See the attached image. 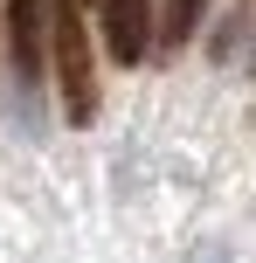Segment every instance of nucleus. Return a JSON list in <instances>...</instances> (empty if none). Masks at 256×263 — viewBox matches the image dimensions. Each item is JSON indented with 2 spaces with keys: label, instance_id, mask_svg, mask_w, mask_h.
<instances>
[{
  "label": "nucleus",
  "instance_id": "obj_1",
  "mask_svg": "<svg viewBox=\"0 0 256 263\" xmlns=\"http://www.w3.org/2000/svg\"><path fill=\"white\" fill-rule=\"evenodd\" d=\"M49 69H55V90H63V118L90 125L97 118V55H90L83 0H49Z\"/></svg>",
  "mask_w": 256,
  "mask_h": 263
},
{
  "label": "nucleus",
  "instance_id": "obj_2",
  "mask_svg": "<svg viewBox=\"0 0 256 263\" xmlns=\"http://www.w3.org/2000/svg\"><path fill=\"white\" fill-rule=\"evenodd\" d=\"M0 21H7L14 77L35 90V83H42V69H49V0H0Z\"/></svg>",
  "mask_w": 256,
  "mask_h": 263
},
{
  "label": "nucleus",
  "instance_id": "obj_3",
  "mask_svg": "<svg viewBox=\"0 0 256 263\" xmlns=\"http://www.w3.org/2000/svg\"><path fill=\"white\" fill-rule=\"evenodd\" d=\"M97 7V28H104V55L118 69L146 63L152 49V0H90Z\"/></svg>",
  "mask_w": 256,
  "mask_h": 263
},
{
  "label": "nucleus",
  "instance_id": "obj_4",
  "mask_svg": "<svg viewBox=\"0 0 256 263\" xmlns=\"http://www.w3.org/2000/svg\"><path fill=\"white\" fill-rule=\"evenodd\" d=\"M201 14H208V0H166V14H160V35H152V42H160V55H173L180 42L194 35V28H201Z\"/></svg>",
  "mask_w": 256,
  "mask_h": 263
}]
</instances>
